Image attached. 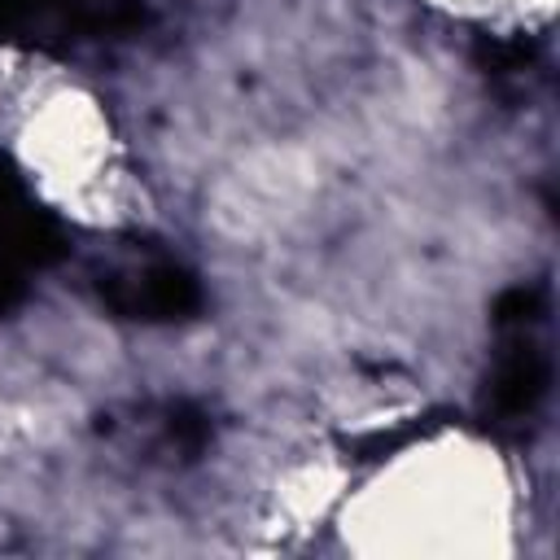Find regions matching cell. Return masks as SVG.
Listing matches in <instances>:
<instances>
[{
    "mask_svg": "<svg viewBox=\"0 0 560 560\" xmlns=\"http://www.w3.org/2000/svg\"><path fill=\"white\" fill-rule=\"evenodd\" d=\"M140 0H0V39L13 35H96L140 26Z\"/></svg>",
    "mask_w": 560,
    "mask_h": 560,
    "instance_id": "7a4b0ae2",
    "label": "cell"
},
{
    "mask_svg": "<svg viewBox=\"0 0 560 560\" xmlns=\"http://www.w3.org/2000/svg\"><path fill=\"white\" fill-rule=\"evenodd\" d=\"M0 245L26 267H48L66 254V236L57 219L35 206L9 158H0Z\"/></svg>",
    "mask_w": 560,
    "mask_h": 560,
    "instance_id": "3957f363",
    "label": "cell"
},
{
    "mask_svg": "<svg viewBox=\"0 0 560 560\" xmlns=\"http://www.w3.org/2000/svg\"><path fill=\"white\" fill-rule=\"evenodd\" d=\"M477 61L490 74H516L529 61V44H521V39H481L477 44Z\"/></svg>",
    "mask_w": 560,
    "mask_h": 560,
    "instance_id": "ba28073f",
    "label": "cell"
},
{
    "mask_svg": "<svg viewBox=\"0 0 560 560\" xmlns=\"http://www.w3.org/2000/svg\"><path fill=\"white\" fill-rule=\"evenodd\" d=\"M547 381H551V363L534 341H512L486 385V411L494 420H525L538 411V402L547 398Z\"/></svg>",
    "mask_w": 560,
    "mask_h": 560,
    "instance_id": "277c9868",
    "label": "cell"
},
{
    "mask_svg": "<svg viewBox=\"0 0 560 560\" xmlns=\"http://www.w3.org/2000/svg\"><path fill=\"white\" fill-rule=\"evenodd\" d=\"M101 302L122 319L171 324L201 311V284L188 267L153 262L131 276H101Z\"/></svg>",
    "mask_w": 560,
    "mask_h": 560,
    "instance_id": "6da1fadb",
    "label": "cell"
},
{
    "mask_svg": "<svg viewBox=\"0 0 560 560\" xmlns=\"http://www.w3.org/2000/svg\"><path fill=\"white\" fill-rule=\"evenodd\" d=\"M433 424H398V429H376V433H363L359 442H354V451L363 455V459H381V455H394V451H402V446H411L416 438H424Z\"/></svg>",
    "mask_w": 560,
    "mask_h": 560,
    "instance_id": "52a82bcc",
    "label": "cell"
},
{
    "mask_svg": "<svg viewBox=\"0 0 560 560\" xmlns=\"http://www.w3.org/2000/svg\"><path fill=\"white\" fill-rule=\"evenodd\" d=\"M538 315H542V289L538 284H516V289L499 293V302H494V324L499 328H525Z\"/></svg>",
    "mask_w": 560,
    "mask_h": 560,
    "instance_id": "5b68a950",
    "label": "cell"
},
{
    "mask_svg": "<svg viewBox=\"0 0 560 560\" xmlns=\"http://www.w3.org/2000/svg\"><path fill=\"white\" fill-rule=\"evenodd\" d=\"M166 433H171V442H175L179 451L197 455V451L210 442V420H206L192 402H175L171 416H166Z\"/></svg>",
    "mask_w": 560,
    "mask_h": 560,
    "instance_id": "8992f818",
    "label": "cell"
},
{
    "mask_svg": "<svg viewBox=\"0 0 560 560\" xmlns=\"http://www.w3.org/2000/svg\"><path fill=\"white\" fill-rule=\"evenodd\" d=\"M26 262L22 258H13L4 245H0V315H9L18 302H22V293H26Z\"/></svg>",
    "mask_w": 560,
    "mask_h": 560,
    "instance_id": "9c48e42d",
    "label": "cell"
}]
</instances>
